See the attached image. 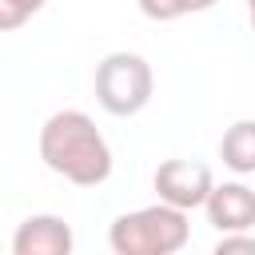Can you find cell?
Here are the masks:
<instances>
[{
	"instance_id": "ba28073f",
	"label": "cell",
	"mask_w": 255,
	"mask_h": 255,
	"mask_svg": "<svg viewBox=\"0 0 255 255\" xmlns=\"http://www.w3.org/2000/svg\"><path fill=\"white\" fill-rule=\"evenodd\" d=\"M207 8H215V0H139V12L147 20H155V24L195 16V12H207Z\"/></svg>"
},
{
	"instance_id": "277c9868",
	"label": "cell",
	"mask_w": 255,
	"mask_h": 255,
	"mask_svg": "<svg viewBox=\"0 0 255 255\" xmlns=\"http://www.w3.org/2000/svg\"><path fill=\"white\" fill-rule=\"evenodd\" d=\"M211 167L199 159H163L151 175V187L163 203L179 207V211H195L203 207L207 191H211Z\"/></svg>"
},
{
	"instance_id": "7a4b0ae2",
	"label": "cell",
	"mask_w": 255,
	"mask_h": 255,
	"mask_svg": "<svg viewBox=\"0 0 255 255\" xmlns=\"http://www.w3.org/2000/svg\"><path fill=\"white\" fill-rule=\"evenodd\" d=\"M191 239L187 211L171 203H151L139 211H124L108 227V247L116 255H175Z\"/></svg>"
},
{
	"instance_id": "5b68a950",
	"label": "cell",
	"mask_w": 255,
	"mask_h": 255,
	"mask_svg": "<svg viewBox=\"0 0 255 255\" xmlns=\"http://www.w3.org/2000/svg\"><path fill=\"white\" fill-rule=\"evenodd\" d=\"M207 223L223 235V231H251L255 227V191L239 179L231 183H211L207 199H203Z\"/></svg>"
},
{
	"instance_id": "30bf717a",
	"label": "cell",
	"mask_w": 255,
	"mask_h": 255,
	"mask_svg": "<svg viewBox=\"0 0 255 255\" xmlns=\"http://www.w3.org/2000/svg\"><path fill=\"white\" fill-rule=\"evenodd\" d=\"M215 255H255V235L251 231H223L215 243Z\"/></svg>"
},
{
	"instance_id": "3957f363",
	"label": "cell",
	"mask_w": 255,
	"mask_h": 255,
	"mask_svg": "<svg viewBox=\"0 0 255 255\" xmlns=\"http://www.w3.org/2000/svg\"><path fill=\"white\" fill-rule=\"evenodd\" d=\"M96 104L108 116H135L151 104L155 72L139 52H108L96 64Z\"/></svg>"
},
{
	"instance_id": "6da1fadb",
	"label": "cell",
	"mask_w": 255,
	"mask_h": 255,
	"mask_svg": "<svg viewBox=\"0 0 255 255\" xmlns=\"http://www.w3.org/2000/svg\"><path fill=\"white\" fill-rule=\"evenodd\" d=\"M40 159L76 187H100L112 175V147L96 120L80 108L52 112L40 128Z\"/></svg>"
},
{
	"instance_id": "9c48e42d",
	"label": "cell",
	"mask_w": 255,
	"mask_h": 255,
	"mask_svg": "<svg viewBox=\"0 0 255 255\" xmlns=\"http://www.w3.org/2000/svg\"><path fill=\"white\" fill-rule=\"evenodd\" d=\"M48 0H0V32H16L24 28Z\"/></svg>"
},
{
	"instance_id": "8fae6325",
	"label": "cell",
	"mask_w": 255,
	"mask_h": 255,
	"mask_svg": "<svg viewBox=\"0 0 255 255\" xmlns=\"http://www.w3.org/2000/svg\"><path fill=\"white\" fill-rule=\"evenodd\" d=\"M247 16H251V32H255V0H247Z\"/></svg>"
},
{
	"instance_id": "52a82bcc",
	"label": "cell",
	"mask_w": 255,
	"mask_h": 255,
	"mask_svg": "<svg viewBox=\"0 0 255 255\" xmlns=\"http://www.w3.org/2000/svg\"><path fill=\"white\" fill-rule=\"evenodd\" d=\"M219 159L235 175H255V120H235L219 139Z\"/></svg>"
},
{
	"instance_id": "8992f818",
	"label": "cell",
	"mask_w": 255,
	"mask_h": 255,
	"mask_svg": "<svg viewBox=\"0 0 255 255\" xmlns=\"http://www.w3.org/2000/svg\"><path fill=\"white\" fill-rule=\"evenodd\" d=\"M72 247V223L60 215H28L12 235V255H68Z\"/></svg>"
}]
</instances>
